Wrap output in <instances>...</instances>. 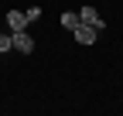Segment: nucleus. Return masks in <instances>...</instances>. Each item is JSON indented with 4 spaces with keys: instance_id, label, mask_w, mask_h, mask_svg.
I'll list each match as a JSON object with an SVG mask.
<instances>
[{
    "instance_id": "obj_3",
    "label": "nucleus",
    "mask_w": 123,
    "mask_h": 116,
    "mask_svg": "<svg viewBox=\"0 0 123 116\" xmlns=\"http://www.w3.org/2000/svg\"><path fill=\"white\" fill-rule=\"evenodd\" d=\"M79 21H82V24H92V27H96V31H103V27H106V24H103V17H99V10L92 7V4L79 10Z\"/></svg>"
},
{
    "instance_id": "obj_5",
    "label": "nucleus",
    "mask_w": 123,
    "mask_h": 116,
    "mask_svg": "<svg viewBox=\"0 0 123 116\" xmlns=\"http://www.w3.org/2000/svg\"><path fill=\"white\" fill-rule=\"evenodd\" d=\"M62 27H65V31H75V27H79V14L65 10V14H62Z\"/></svg>"
},
{
    "instance_id": "obj_1",
    "label": "nucleus",
    "mask_w": 123,
    "mask_h": 116,
    "mask_svg": "<svg viewBox=\"0 0 123 116\" xmlns=\"http://www.w3.org/2000/svg\"><path fill=\"white\" fill-rule=\"evenodd\" d=\"M10 45H14V51L31 55V51H34V38L27 34V27H24V31H10Z\"/></svg>"
},
{
    "instance_id": "obj_4",
    "label": "nucleus",
    "mask_w": 123,
    "mask_h": 116,
    "mask_svg": "<svg viewBox=\"0 0 123 116\" xmlns=\"http://www.w3.org/2000/svg\"><path fill=\"white\" fill-rule=\"evenodd\" d=\"M27 24H31V21H27L24 10H7V27H10V31H24Z\"/></svg>"
},
{
    "instance_id": "obj_2",
    "label": "nucleus",
    "mask_w": 123,
    "mask_h": 116,
    "mask_svg": "<svg viewBox=\"0 0 123 116\" xmlns=\"http://www.w3.org/2000/svg\"><path fill=\"white\" fill-rule=\"evenodd\" d=\"M75 41H79V45H96V38H99V31H96V27H92V24H82L79 21V27H75Z\"/></svg>"
},
{
    "instance_id": "obj_6",
    "label": "nucleus",
    "mask_w": 123,
    "mask_h": 116,
    "mask_svg": "<svg viewBox=\"0 0 123 116\" xmlns=\"http://www.w3.org/2000/svg\"><path fill=\"white\" fill-rule=\"evenodd\" d=\"M0 51H14V45H10V31L0 34Z\"/></svg>"
},
{
    "instance_id": "obj_7",
    "label": "nucleus",
    "mask_w": 123,
    "mask_h": 116,
    "mask_svg": "<svg viewBox=\"0 0 123 116\" xmlns=\"http://www.w3.org/2000/svg\"><path fill=\"white\" fill-rule=\"evenodd\" d=\"M24 14H27V21H41V7H27Z\"/></svg>"
}]
</instances>
